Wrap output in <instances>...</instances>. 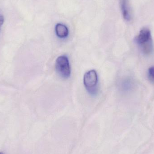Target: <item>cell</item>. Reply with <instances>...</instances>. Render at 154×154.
I'll return each instance as SVG.
<instances>
[{
	"instance_id": "6da1fadb",
	"label": "cell",
	"mask_w": 154,
	"mask_h": 154,
	"mask_svg": "<svg viewBox=\"0 0 154 154\" xmlns=\"http://www.w3.org/2000/svg\"><path fill=\"white\" fill-rule=\"evenodd\" d=\"M135 41L144 54L149 55L152 52L153 43L151 31L148 28H143L141 30L136 37Z\"/></svg>"
},
{
	"instance_id": "7a4b0ae2",
	"label": "cell",
	"mask_w": 154,
	"mask_h": 154,
	"mask_svg": "<svg viewBox=\"0 0 154 154\" xmlns=\"http://www.w3.org/2000/svg\"><path fill=\"white\" fill-rule=\"evenodd\" d=\"M84 87L91 95H95L98 91L97 74L96 70L92 69L86 72L83 78Z\"/></svg>"
},
{
	"instance_id": "3957f363",
	"label": "cell",
	"mask_w": 154,
	"mask_h": 154,
	"mask_svg": "<svg viewBox=\"0 0 154 154\" xmlns=\"http://www.w3.org/2000/svg\"><path fill=\"white\" fill-rule=\"evenodd\" d=\"M56 70L60 76L67 79L70 76L71 68L68 58L62 55L58 57L56 61Z\"/></svg>"
},
{
	"instance_id": "277c9868",
	"label": "cell",
	"mask_w": 154,
	"mask_h": 154,
	"mask_svg": "<svg viewBox=\"0 0 154 154\" xmlns=\"http://www.w3.org/2000/svg\"><path fill=\"white\" fill-rule=\"evenodd\" d=\"M120 7L124 19L127 21L131 20V14L128 5V0H120Z\"/></svg>"
},
{
	"instance_id": "5b68a950",
	"label": "cell",
	"mask_w": 154,
	"mask_h": 154,
	"mask_svg": "<svg viewBox=\"0 0 154 154\" xmlns=\"http://www.w3.org/2000/svg\"><path fill=\"white\" fill-rule=\"evenodd\" d=\"M56 35L60 38H65L69 35V30L67 27L61 23H58L55 27Z\"/></svg>"
},
{
	"instance_id": "8992f818",
	"label": "cell",
	"mask_w": 154,
	"mask_h": 154,
	"mask_svg": "<svg viewBox=\"0 0 154 154\" xmlns=\"http://www.w3.org/2000/svg\"><path fill=\"white\" fill-rule=\"evenodd\" d=\"M132 85H133V83H132L131 80L128 79L124 80L122 83V88L125 90L128 91L129 90L132 88Z\"/></svg>"
},
{
	"instance_id": "52a82bcc",
	"label": "cell",
	"mask_w": 154,
	"mask_h": 154,
	"mask_svg": "<svg viewBox=\"0 0 154 154\" xmlns=\"http://www.w3.org/2000/svg\"><path fill=\"white\" fill-rule=\"evenodd\" d=\"M148 77L151 82H154V66L151 67L148 69Z\"/></svg>"
},
{
	"instance_id": "ba28073f",
	"label": "cell",
	"mask_w": 154,
	"mask_h": 154,
	"mask_svg": "<svg viewBox=\"0 0 154 154\" xmlns=\"http://www.w3.org/2000/svg\"><path fill=\"white\" fill-rule=\"evenodd\" d=\"M4 22V18L3 15L0 11V27L3 24Z\"/></svg>"
},
{
	"instance_id": "9c48e42d",
	"label": "cell",
	"mask_w": 154,
	"mask_h": 154,
	"mask_svg": "<svg viewBox=\"0 0 154 154\" xmlns=\"http://www.w3.org/2000/svg\"><path fill=\"white\" fill-rule=\"evenodd\" d=\"M0 154H4V153H3L2 152H0Z\"/></svg>"
}]
</instances>
